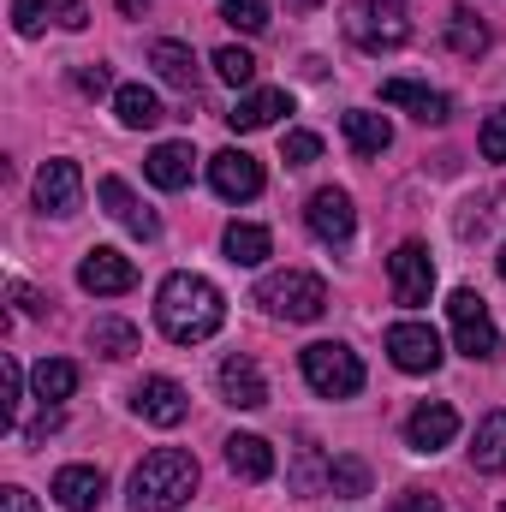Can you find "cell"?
<instances>
[{"label":"cell","instance_id":"22","mask_svg":"<svg viewBox=\"0 0 506 512\" xmlns=\"http://www.w3.org/2000/svg\"><path fill=\"white\" fill-rule=\"evenodd\" d=\"M227 465H233V477H245V483H268V477H274V447H268L262 435H233V441H227Z\"/></svg>","mask_w":506,"mask_h":512},{"label":"cell","instance_id":"14","mask_svg":"<svg viewBox=\"0 0 506 512\" xmlns=\"http://www.w3.org/2000/svg\"><path fill=\"white\" fill-rule=\"evenodd\" d=\"M96 197H102V209H108V215H114V221H120L126 233H137V239H155V233H161L155 209H143V203L131 197V185H126V179H114V173H108V179L96 185Z\"/></svg>","mask_w":506,"mask_h":512},{"label":"cell","instance_id":"39","mask_svg":"<svg viewBox=\"0 0 506 512\" xmlns=\"http://www.w3.org/2000/svg\"><path fill=\"white\" fill-rule=\"evenodd\" d=\"M393 512H441V495H423V489H405V495L393 501Z\"/></svg>","mask_w":506,"mask_h":512},{"label":"cell","instance_id":"9","mask_svg":"<svg viewBox=\"0 0 506 512\" xmlns=\"http://www.w3.org/2000/svg\"><path fill=\"white\" fill-rule=\"evenodd\" d=\"M209 185H215V197H227V203H251V197H262V161L245 155V149H221V155L209 161Z\"/></svg>","mask_w":506,"mask_h":512},{"label":"cell","instance_id":"34","mask_svg":"<svg viewBox=\"0 0 506 512\" xmlns=\"http://www.w3.org/2000/svg\"><path fill=\"white\" fill-rule=\"evenodd\" d=\"M0 387H6V399H0V417L12 423V417H18V405H24V370H18V358H12V352L0 358Z\"/></svg>","mask_w":506,"mask_h":512},{"label":"cell","instance_id":"3","mask_svg":"<svg viewBox=\"0 0 506 512\" xmlns=\"http://www.w3.org/2000/svg\"><path fill=\"white\" fill-rule=\"evenodd\" d=\"M256 304L268 316H286V322H316L328 310V286L322 274H304V268H286V274H268L256 286Z\"/></svg>","mask_w":506,"mask_h":512},{"label":"cell","instance_id":"1","mask_svg":"<svg viewBox=\"0 0 506 512\" xmlns=\"http://www.w3.org/2000/svg\"><path fill=\"white\" fill-rule=\"evenodd\" d=\"M155 322L173 346H197L209 334H221L227 322V298L215 292V280L203 274H167L161 292H155Z\"/></svg>","mask_w":506,"mask_h":512},{"label":"cell","instance_id":"8","mask_svg":"<svg viewBox=\"0 0 506 512\" xmlns=\"http://www.w3.org/2000/svg\"><path fill=\"white\" fill-rule=\"evenodd\" d=\"M387 280H393V304L417 310V304H429V292H435V262H429L423 245H399V251L387 256Z\"/></svg>","mask_w":506,"mask_h":512},{"label":"cell","instance_id":"25","mask_svg":"<svg viewBox=\"0 0 506 512\" xmlns=\"http://www.w3.org/2000/svg\"><path fill=\"white\" fill-rule=\"evenodd\" d=\"M268 256H274L268 227H256V221H233V227H227V262H239V268H262Z\"/></svg>","mask_w":506,"mask_h":512},{"label":"cell","instance_id":"38","mask_svg":"<svg viewBox=\"0 0 506 512\" xmlns=\"http://www.w3.org/2000/svg\"><path fill=\"white\" fill-rule=\"evenodd\" d=\"M54 18H60L66 30H84V24H90V6H84V0H54Z\"/></svg>","mask_w":506,"mask_h":512},{"label":"cell","instance_id":"2","mask_svg":"<svg viewBox=\"0 0 506 512\" xmlns=\"http://www.w3.org/2000/svg\"><path fill=\"white\" fill-rule=\"evenodd\" d=\"M197 489V459L179 447H155L131 471V512H179Z\"/></svg>","mask_w":506,"mask_h":512},{"label":"cell","instance_id":"43","mask_svg":"<svg viewBox=\"0 0 506 512\" xmlns=\"http://www.w3.org/2000/svg\"><path fill=\"white\" fill-rule=\"evenodd\" d=\"M501 512H506V507H501Z\"/></svg>","mask_w":506,"mask_h":512},{"label":"cell","instance_id":"28","mask_svg":"<svg viewBox=\"0 0 506 512\" xmlns=\"http://www.w3.org/2000/svg\"><path fill=\"white\" fill-rule=\"evenodd\" d=\"M90 346H96L102 358H131L143 340H137V328H131V322H120V316H102V322L90 328Z\"/></svg>","mask_w":506,"mask_h":512},{"label":"cell","instance_id":"18","mask_svg":"<svg viewBox=\"0 0 506 512\" xmlns=\"http://www.w3.org/2000/svg\"><path fill=\"white\" fill-rule=\"evenodd\" d=\"M381 102H387V108H411L423 126H441V120H447V96L429 90V84H417V78H387V84H381Z\"/></svg>","mask_w":506,"mask_h":512},{"label":"cell","instance_id":"35","mask_svg":"<svg viewBox=\"0 0 506 512\" xmlns=\"http://www.w3.org/2000/svg\"><path fill=\"white\" fill-rule=\"evenodd\" d=\"M477 149H483V161H506V108H495L483 131H477Z\"/></svg>","mask_w":506,"mask_h":512},{"label":"cell","instance_id":"23","mask_svg":"<svg viewBox=\"0 0 506 512\" xmlns=\"http://www.w3.org/2000/svg\"><path fill=\"white\" fill-rule=\"evenodd\" d=\"M471 465H477L483 477H501V471H506V417H501V411H489V417L477 423V441H471Z\"/></svg>","mask_w":506,"mask_h":512},{"label":"cell","instance_id":"13","mask_svg":"<svg viewBox=\"0 0 506 512\" xmlns=\"http://www.w3.org/2000/svg\"><path fill=\"white\" fill-rule=\"evenodd\" d=\"M453 435H459V411H453L447 399L417 405V411H411V423H405V441H411L417 453H435V447H447Z\"/></svg>","mask_w":506,"mask_h":512},{"label":"cell","instance_id":"32","mask_svg":"<svg viewBox=\"0 0 506 512\" xmlns=\"http://www.w3.org/2000/svg\"><path fill=\"white\" fill-rule=\"evenodd\" d=\"M316 155H322V137H316V131H286V137H280V161H286V167H310Z\"/></svg>","mask_w":506,"mask_h":512},{"label":"cell","instance_id":"5","mask_svg":"<svg viewBox=\"0 0 506 512\" xmlns=\"http://www.w3.org/2000/svg\"><path fill=\"white\" fill-rule=\"evenodd\" d=\"M447 322H453V340H459L465 358H495V352H501L495 316H489V304H483L471 286H459V292L447 298Z\"/></svg>","mask_w":506,"mask_h":512},{"label":"cell","instance_id":"21","mask_svg":"<svg viewBox=\"0 0 506 512\" xmlns=\"http://www.w3.org/2000/svg\"><path fill=\"white\" fill-rule=\"evenodd\" d=\"M280 114H292V96H286V90H251V96L227 114V126L233 131H268Z\"/></svg>","mask_w":506,"mask_h":512},{"label":"cell","instance_id":"42","mask_svg":"<svg viewBox=\"0 0 506 512\" xmlns=\"http://www.w3.org/2000/svg\"><path fill=\"white\" fill-rule=\"evenodd\" d=\"M501 280H506V251H501Z\"/></svg>","mask_w":506,"mask_h":512},{"label":"cell","instance_id":"29","mask_svg":"<svg viewBox=\"0 0 506 512\" xmlns=\"http://www.w3.org/2000/svg\"><path fill=\"white\" fill-rule=\"evenodd\" d=\"M447 48L465 54V60H477V54L489 48V30H483L471 12H447Z\"/></svg>","mask_w":506,"mask_h":512},{"label":"cell","instance_id":"30","mask_svg":"<svg viewBox=\"0 0 506 512\" xmlns=\"http://www.w3.org/2000/svg\"><path fill=\"white\" fill-rule=\"evenodd\" d=\"M328 483H334V495H370V465L364 459H334Z\"/></svg>","mask_w":506,"mask_h":512},{"label":"cell","instance_id":"41","mask_svg":"<svg viewBox=\"0 0 506 512\" xmlns=\"http://www.w3.org/2000/svg\"><path fill=\"white\" fill-rule=\"evenodd\" d=\"M286 6H292V12H310V6H322V0H286Z\"/></svg>","mask_w":506,"mask_h":512},{"label":"cell","instance_id":"19","mask_svg":"<svg viewBox=\"0 0 506 512\" xmlns=\"http://www.w3.org/2000/svg\"><path fill=\"white\" fill-rule=\"evenodd\" d=\"M191 167H197L191 143H155L149 161H143L149 185H161V191H185V185H191Z\"/></svg>","mask_w":506,"mask_h":512},{"label":"cell","instance_id":"4","mask_svg":"<svg viewBox=\"0 0 506 512\" xmlns=\"http://www.w3.org/2000/svg\"><path fill=\"white\" fill-rule=\"evenodd\" d=\"M298 364H304V382L316 387L322 399H352V393L364 387V364H358V352L340 346V340H316V346H304Z\"/></svg>","mask_w":506,"mask_h":512},{"label":"cell","instance_id":"10","mask_svg":"<svg viewBox=\"0 0 506 512\" xmlns=\"http://www.w3.org/2000/svg\"><path fill=\"white\" fill-rule=\"evenodd\" d=\"M78 286L96 292V298H120V292L137 286V262L120 251H108V245H96V251L78 262Z\"/></svg>","mask_w":506,"mask_h":512},{"label":"cell","instance_id":"27","mask_svg":"<svg viewBox=\"0 0 506 512\" xmlns=\"http://www.w3.org/2000/svg\"><path fill=\"white\" fill-rule=\"evenodd\" d=\"M346 143H352L358 155H381V149L393 143V126H387L381 114H364V108H352V114H346Z\"/></svg>","mask_w":506,"mask_h":512},{"label":"cell","instance_id":"24","mask_svg":"<svg viewBox=\"0 0 506 512\" xmlns=\"http://www.w3.org/2000/svg\"><path fill=\"white\" fill-rule=\"evenodd\" d=\"M114 114H120V126H131V131H149V126L167 120V108H161L155 90H143V84H120V90H114Z\"/></svg>","mask_w":506,"mask_h":512},{"label":"cell","instance_id":"20","mask_svg":"<svg viewBox=\"0 0 506 512\" xmlns=\"http://www.w3.org/2000/svg\"><path fill=\"white\" fill-rule=\"evenodd\" d=\"M149 66H155L161 84H173V90H197V54H191L185 42H173V36L149 42Z\"/></svg>","mask_w":506,"mask_h":512},{"label":"cell","instance_id":"17","mask_svg":"<svg viewBox=\"0 0 506 512\" xmlns=\"http://www.w3.org/2000/svg\"><path fill=\"white\" fill-rule=\"evenodd\" d=\"M102 495H108V477H102L96 465H66V471L54 477V501L66 512H96Z\"/></svg>","mask_w":506,"mask_h":512},{"label":"cell","instance_id":"31","mask_svg":"<svg viewBox=\"0 0 506 512\" xmlns=\"http://www.w3.org/2000/svg\"><path fill=\"white\" fill-rule=\"evenodd\" d=\"M221 18H227L233 30L256 36V30H268V0H227V6H221Z\"/></svg>","mask_w":506,"mask_h":512},{"label":"cell","instance_id":"11","mask_svg":"<svg viewBox=\"0 0 506 512\" xmlns=\"http://www.w3.org/2000/svg\"><path fill=\"white\" fill-rule=\"evenodd\" d=\"M304 221H310V233L322 239V245H352V227H358V209H352V197L346 191H316L310 197V209H304Z\"/></svg>","mask_w":506,"mask_h":512},{"label":"cell","instance_id":"40","mask_svg":"<svg viewBox=\"0 0 506 512\" xmlns=\"http://www.w3.org/2000/svg\"><path fill=\"white\" fill-rule=\"evenodd\" d=\"M0 512H42V507H36V495H30V489H18V483H12V489H0Z\"/></svg>","mask_w":506,"mask_h":512},{"label":"cell","instance_id":"37","mask_svg":"<svg viewBox=\"0 0 506 512\" xmlns=\"http://www.w3.org/2000/svg\"><path fill=\"white\" fill-rule=\"evenodd\" d=\"M78 90H84V96H108V90H114L108 66H78Z\"/></svg>","mask_w":506,"mask_h":512},{"label":"cell","instance_id":"26","mask_svg":"<svg viewBox=\"0 0 506 512\" xmlns=\"http://www.w3.org/2000/svg\"><path fill=\"white\" fill-rule=\"evenodd\" d=\"M30 387H36L42 405H60V399L78 393V364H72V358H42L36 376H30Z\"/></svg>","mask_w":506,"mask_h":512},{"label":"cell","instance_id":"36","mask_svg":"<svg viewBox=\"0 0 506 512\" xmlns=\"http://www.w3.org/2000/svg\"><path fill=\"white\" fill-rule=\"evenodd\" d=\"M48 24V0H12V30L18 36H36Z\"/></svg>","mask_w":506,"mask_h":512},{"label":"cell","instance_id":"12","mask_svg":"<svg viewBox=\"0 0 506 512\" xmlns=\"http://www.w3.org/2000/svg\"><path fill=\"white\" fill-rule=\"evenodd\" d=\"M78 197H84L78 161H42V173H36V203H42L48 215H72Z\"/></svg>","mask_w":506,"mask_h":512},{"label":"cell","instance_id":"15","mask_svg":"<svg viewBox=\"0 0 506 512\" xmlns=\"http://www.w3.org/2000/svg\"><path fill=\"white\" fill-rule=\"evenodd\" d=\"M221 399H227V405H239V411H262V405H268V382H262L256 358L233 352V358L221 364Z\"/></svg>","mask_w":506,"mask_h":512},{"label":"cell","instance_id":"16","mask_svg":"<svg viewBox=\"0 0 506 512\" xmlns=\"http://www.w3.org/2000/svg\"><path fill=\"white\" fill-rule=\"evenodd\" d=\"M185 387L167 382V376H149V382L137 387V417L143 423H155V429H173V423H185Z\"/></svg>","mask_w":506,"mask_h":512},{"label":"cell","instance_id":"33","mask_svg":"<svg viewBox=\"0 0 506 512\" xmlns=\"http://www.w3.org/2000/svg\"><path fill=\"white\" fill-rule=\"evenodd\" d=\"M215 72H221L227 84L245 90V84L256 78V54H245V48H221V54H215Z\"/></svg>","mask_w":506,"mask_h":512},{"label":"cell","instance_id":"6","mask_svg":"<svg viewBox=\"0 0 506 512\" xmlns=\"http://www.w3.org/2000/svg\"><path fill=\"white\" fill-rule=\"evenodd\" d=\"M346 36L358 42V48H405V36H411V24H405V6H393V0H358L352 12H346Z\"/></svg>","mask_w":506,"mask_h":512},{"label":"cell","instance_id":"7","mask_svg":"<svg viewBox=\"0 0 506 512\" xmlns=\"http://www.w3.org/2000/svg\"><path fill=\"white\" fill-rule=\"evenodd\" d=\"M387 358L405 376H429V370H441V334L429 322H393L387 328Z\"/></svg>","mask_w":506,"mask_h":512}]
</instances>
